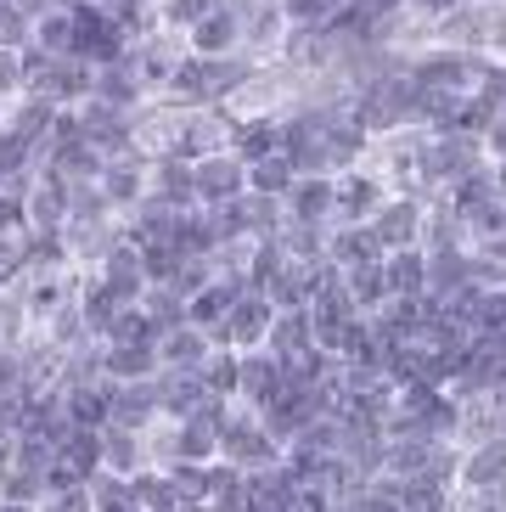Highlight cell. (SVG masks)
<instances>
[{
	"label": "cell",
	"mask_w": 506,
	"mask_h": 512,
	"mask_svg": "<svg viewBox=\"0 0 506 512\" xmlns=\"http://www.w3.org/2000/svg\"><path fill=\"white\" fill-rule=\"evenodd\" d=\"M422 220H428V203H417L411 192H388V203L366 220V226H372L377 248L394 254V248H417L422 242Z\"/></svg>",
	"instance_id": "cell-1"
},
{
	"label": "cell",
	"mask_w": 506,
	"mask_h": 512,
	"mask_svg": "<svg viewBox=\"0 0 506 512\" xmlns=\"http://www.w3.org/2000/svg\"><path fill=\"white\" fill-rule=\"evenodd\" d=\"M192 186H197V203L214 209V203H231V197L248 192V164H242L237 152H209V158H197L192 164Z\"/></svg>",
	"instance_id": "cell-2"
},
{
	"label": "cell",
	"mask_w": 506,
	"mask_h": 512,
	"mask_svg": "<svg viewBox=\"0 0 506 512\" xmlns=\"http://www.w3.org/2000/svg\"><path fill=\"white\" fill-rule=\"evenodd\" d=\"M282 203H287V220L332 226V220H338V175H298Z\"/></svg>",
	"instance_id": "cell-3"
},
{
	"label": "cell",
	"mask_w": 506,
	"mask_h": 512,
	"mask_svg": "<svg viewBox=\"0 0 506 512\" xmlns=\"http://www.w3.org/2000/svg\"><path fill=\"white\" fill-rule=\"evenodd\" d=\"M96 186H102V197L119 209V220L147 197V158L141 152H124V158H107L102 175H96Z\"/></svg>",
	"instance_id": "cell-4"
},
{
	"label": "cell",
	"mask_w": 506,
	"mask_h": 512,
	"mask_svg": "<svg viewBox=\"0 0 506 512\" xmlns=\"http://www.w3.org/2000/svg\"><path fill=\"white\" fill-rule=\"evenodd\" d=\"M186 51L192 57H231V51H242V12H231L220 0L203 23L186 29Z\"/></svg>",
	"instance_id": "cell-5"
},
{
	"label": "cell",
	"mask_w": 506,
	"mask_h": 512,
	"mask_svg": "<svg viewBox=\"0 0 506 512\" xmlns=\"http://www.w3.org/2000/svg\"><path fill=\"white\" fill-rule=\"evenodd\" d=\"M164 417L158 406V377H135V383H113V417L119 428H135V434H147L152 422Z\"/></svg>",
	"instance_id": "cell-6"
},
{
	"label": "cell",
	"mask_w": 506,
	"mask_h": 512,
	"mask_svg": "<svg viewBox=\"0 0 506 512\" xmlns=\"http://www.w3.org/2000/svg\"><path fill=\"white\" fill-rule=\"evenodd\" d=\"M209 332L192 327V321H180L158 338V372H197V366L209 361Z\"/></svg>",
	"instance_id": "cell-7"
},
{
	"label": "cell",
	"mask_w": 506,
	"mask_h": 512,
	"mask_svg": "<svg viewBox=\"0 0 506 512\" xmlns=\"http://www.w3.org/2000/svg\"><path fill=\"white\" fill-rule=\"evenodd\" d=\"M383 282H388V299H422L428 293V248H394L383 254Z\"/></svg>",
	"instance_id": "cell-8"
},
{
	"label": "cell",
	"mask_w": 506,
	"mask_h": 512,
	"mask_svg": "<svg viewBox=\"0 0 506 512\" xmlns=\"http://www.w3.org/2000/svg\"><path fill=\"white\" fill-rule=\"evenodd\" d=\"M0 124L45 147V141H51V124H57V102H51V96H40V91H23L12 107H6V113H0Z\"/></svg>",
	"instance_id": "cell-9"
},
{
	"label": "cell",
	"mask_w": 506,
	"mask_h": 512,
	"mask_svg": "<svg viewBox=\"0 0 506 512\" xmlns=\"http://www.w3.org/2000/svg\"><path fill=\"white\" fill-rule=\"evenodd\" d=\"M102 372L113 383H135V377H158V344H102Z\"/></svg>",
	"instance_id": "cell-10"
},
{
	"label": "cell",
	"mask_w": 506,
	"mask_h": 512,
	"mask_svg": "<svg viewBox=\"0 0 506 512\" xmlns=\"http://www.w3.org/2000/svg\"><path fill=\"white\" fill-rule=\"evenodd\" d=\"M141 310H147V321L158 327V338H164L169 327H180V321H186V299H180L175 287H164V282H152L147 293H141Z\"/></svg>",
	"instance_id": "cell-11"
},
{
	"label": "cell",
	"mask_w": 506,
	"mask_h": 512,
	"mask_svg": "<svg viewBox=\"0 0 506 512\" xmlns=\"http://www.w3.org/2000/svg\"><path fill=\"white\" fill-rule=\"evenodd\" d=\"M34 46L51 51V57H68V51H74V12L57 6V12L34 17Z\"/></svg>",
	"instance_id": "cell-12"
},
{
	"label": "cell",
	"mask_w": 506,
	"mask_h": 512,
	"mask_svg": "<svg viewBox=\"0 0 506 512\" xmlns=\"http://www.w3.org/2000/svg\"><path fill=\"white\" fill-rule=\"evenodd\" d=\"M293 164H287L282 152H270V158H259V164H248V192L259 197H287V186H293Z\"/></svg>",
	"instance_id": "cell-13"
},
{
	"label": "cell",
	"mask_w": 506,
	"mask_h": 512,
	"mask_svg": "<svg viewBox=\"0 0 506 512\" xmlns=\"http://www.w3.org/2000/svg\"><path fill=\"white\" fill-rule=\"evenodd\" d=\"M152 6H158V29H169V34H180V40H186V29H192V23H203L220 0H152Z\"/></svg>",
	"instance_id": "cell-14"
},
{
	"label": "cell",
	"mask_w": 506,
	"mask_h": 512,
	"mask_svg": "<svg viewBox=\"0 0 506 512\" xmlns=\"http://www.w3.org/2000/svg\"><path fill=\"white\" fill-rule=\"evenodd\" d=\"M276 6L293 29H327L332 23V0H276Z\"/></svg>",
	"instance_id": "cell-15"
},
{
	"label": "cell",
	"mask_w": 506,
	"mask_h": 512,
	"mask_svg": "<svg viewBox=\"0 0 506 512\" xmlns=\"http://www.w3.org/2000/svg\"><path fill=\"white\" fill-rule=\"evenodd\" d=\"M467 479H473V484H495V479H506V439H495V445L473 451V467H467Z\"/></svg>",
	"instance_id": "cell-16"
},
{
	"label": "cell",
	"mask_w": 506,
	"mask_h": 512,
	"mask_svg": "<svg viewBox=\"0 0 506 512\" xmlns=\"http://www.w3.org/2000/svg\"><path fill=\"white\" fill-rule=\"evenodd\" d=\"M23 91H29V79H23V57L0 46V113H6Z\"/></svg>",
	"instance_id": "cell-17"
},
{
	"label": "cell",
	"mask_w": 506,
	"mask_h": 512,
	"mask_svg": "<svg viewBox=\"0 0 506 512\" xmlns=\"http://www.w3.org/2000/svg\"><path fill=\"white\" fill-rule=\"evenodd\" d=\"M0 512H40V507H29V501H12V496H0Z\"/></svg>",
	"instance_id": "cell-18"
},
{
	"label": "cell",
	"mask_w": 506,
	"mask_h": 512,
	"mask_svg": "<svg viewBox=\"0 0 506 512\" xmlns=\"http://www.w3.org/2000/svg\"><path fill=\"white\" fill-rule=\"evenodd\" d=\"M6 12H12V0H0V17H6Z\"/></svg>",
	"instance_id": "cell-19"
}]
</instances>
